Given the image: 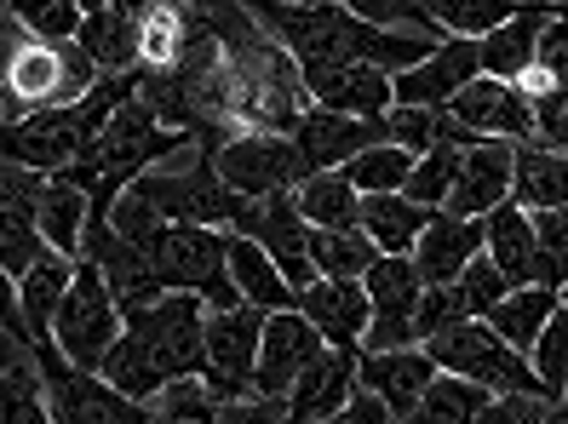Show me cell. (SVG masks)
Wrapping results in <instances>:
<instances>
[{
  "mask_svg": "<svg viewBox=\"0 0 568 424\" xmlns=\"http://www.w3.org/2000/svg\"><path fill=\"white\" fill-rule=\"evenodd\" d=\"M242 7L271 29L293 52L298 70H327V63H379V70L403 75L414 63L437 52L448 35H414V29H379L345 12L339 0H242Z\"/></svg>",
  "mask_w": 568,
  "mask_h": 424,
  "instance_id": "cell-1",
  "label": "cell"
},
{
  "mask_svg": "<svg viewBox=\"0 0 568 424\" xmlns=\"http://www.w3.org/2000/svg\"><path fill=\"white\" fill-rule=\"evenodd\" d=\"M202 316L207 304L195 292H161L155 304L126 310V328L98 373L132 402H150L179 379H202Z\"/></svg>",
  "mask_w": 568,
  "mask_h": 424,
  "instance_id": "cell-2",
  "label": "cell"
},
{
  "mask_svg": "<svg viewBox=\"0 0 568 424\" xmlns=\"http://www.w3.org/2000/svg\"><path fill=\"white\" fill-rule=\"evenodd\" d=\"M190 144H195L190 133L161 126V121L139 104V92H132V97H121V104H115V115L98 126V138L75 155V167L58 173V178H70V184L87 195V218H110V207L121 201L126 184H139L144 173H155L161 161H173V155L190 149Z\"/></svg>",
  "mask_w": 568,
  "mask_h": 424,
  "instance_id": "cell-3",
  "label": "cell"
},
{
  "mask_svg": "<svg viewBox=\"0 0 568 424\" xmlns=\"http://www.w3.org/2000/svg\"><path fill=\"white\" fill-rule=\"evenodd\" d=\"M139 92V70L126 75H98L87 97L63 110H36V115H18V121H0V167H29V173H70L75 155L98 138V126L115 115L121 97Z\"/></svg>",
  "mask_w": 568,
  "mask_h": 424,
  "instance_id": "cell-4",
  "label": "cell"
},
{
  "mask_svg": "<svg viewBox=\"0 0 568 424\" xmlns=\"http://www.w3.org/2000/svg\"><path fill=\"white\" fill-rule=\"evenodd\" d=\"M166 292H195L207 310H230L242 304L236 287H230V258H224V230H207V224H166L155 218L150 230L132 241Z\"/></svg>",
  "mask_w": 568,
  "mask_h": 424,
  "instance_id": "cell-5",
  "label": "cell"
},
{
  "mask_svg": "<svg viewBox=\"0 0 568 424\" xmlns=\"http://www.w3.org/2000/svg\"><path fill=\"white\" fill-rule=\"evenodd\" d=\"M92 81H98V70L75 41L29 35L7 86H0V121H18V115H36V110H63V104H75V97H87Z\"/></svg>",
  "mask_w": 568,
  "mask_h": 424,
  "instance_id": "cell-6",
  "label": "cell"
},
{
  "mask_svg": "<svg viewBox=\"0 0 568 424\" xmlns=\"http://www.w3.org/2000/svg\"><path fill=\"white\" fill-rule=\"evenodd\" d=\"M425 355L437 362L443 373L454 379H471L483 390H494V396H506V390H517V396H546V384L534 379V362L523 350H511L506 339H499L488 321H454V328L430 333L425 339Z\"/></svg>",
  "mask_w": 568,
  "mask_h": 424,
  "instance_id": "cell-7",
  "label": "cell"
},
{
  "mask_svg": "<svg viewBox=\"0 0 568 424\" xmlns=\"http://www.w3.org/2000/svg\"><path fill=\"white\" fill-rule=\"evenodd\" d=\"M121 328H126V316L115 304L104 270H98L92 258H75V281L58 299V316H52V344L63 350V362L98 373V368H104V355L115 350Z\"/></svg>",
  "mask_w": 568,
  "mask_h": 424,
  "instance_id": "cell-8",
  "label": "cell"
},
{
  "mask_svg": "<svg viewBox=\"0 0 568 424\" xmlns=\"http://www.w3.org/2000/svg\"><path fill=\"white\" fill-rule=\"evenodd\" d=\"M139 201L166 218V224H207V230H230L242 213V195L230 189L213 167V155H195V167L179 173H144L139 184H126Z\"/></svg>",
  "mask_w": 568,
  "mask_h": 424,
  "instance_id": "cell-9",
  "label": "cell"
},
{
  "mask_svg": "<svg viewBox=\"0 0 568 424\" xmlns=\"http://www.w3.org/2000/svg\"><path fill=\"white\" fill-rule=\"evenodd\" d=\"M41 384H47V407L58 424H144V402L121 396L104 373H87L75 362H63L58 344H36Z\"/></svg>",
  "mask_w": 568,
  "mask_h": 424,
  "instance_id": "cell-10",
  "label": "cell"
},
{
  "mask_svg": "<svg viewBox=\"0 0 568 424\" xmlns=\"http://www.w3.org/2000/svg\"><path fill=\"white\" fill-rule=\"evenodd\" d=\"M219 178L242 195V201H258V195H293L311 178V161L287 133H236L230 144L213 149Z\"/></svg>",
  "mask_w": 568,
  "mask_h": 424,
  "instance_id": "cell-11",
  "label": "cell"
},
{
  "mask_svg": "<svg viewBox=\"0 0 568 424\" xmlns=\"http://www.w3.org/2000/svg\"><path fill=\"white\" fill-rule=\"evenodd\" d=\"M258 333H264V310H253V304H230V310L202 316V384L213 390V402L253 396Z\"/></svg>",
  "mask_w": 568,
  "mask_h": 424,
  "instance_id": "cell-12",
  "label": "cell"
},
{
  "mask_svg": "<svg viewBox=\"0 0 568 424\" xmlns=\"http://www.w3.org/2000/svg\"><path fill=\"white\" fill-rule=\"evenodd\" d=\"M362 287H367V304H374V321H367V333H362V350H408V344H419L414 310H419L425 281L414 270V258L379 252L374 265H367Z\"/></svg>",
  "mask_w": 568,
  "mask_h": 424,
  "instance_id": "cell-13",
  "label": "cell"
},
{
  "mask_svg": "<svg viewBox=\"0 0 568 424\" xmlns=\"http://www.w3.org/2000/svg\"><path fill=\"white\" fill-rule=\"evenodd\" d=\"M230 230L247 236V241H258L264 252H271L293 292L316 281V265H311V224H305V213H298L293 195H258V201H242V213H236V224H230Z\"/></svg>",
  "mask_w": 568,
  "mask_h": 424,
  "instance_id": "cell-14",
  "label": "cell"
},
{
  "mask_svg": "<svg viewBox=\"0 0 568 424\" xmlns=\"http://www.w3.org/2000/svg\"><path fill=\"white\" fill-rule=\"evenodd\" d=\"M443 110L465 126V133H477V138H506V144H534V138H540L534 104L511 81H494V75H477L471 86H459Z\"/></svg>",
  "mask_w": 568,
  "mask_h": 424,
  "instance_id": "cell-15",
  "label": "cell"
},
{
  "mask_svg": "<svg viewBox=\"0 0 568 424\" xmlns=\"http://www.w3.org/2000/svg\"><path fill=\"white\" fill-rule=\"evenodd\" d=\"M81 258H92V265L104 270V281H110V292H115L121 316L155 304L161 292H166V287L155 281V270H150V258L132 247L110 218H87V230H81Z\"/></svg>",
  "mask_w": 568,
  "mask_h": 424,
  "instance_id": "cell-16",
  "label": "cell"
},
{
  "mask_svg": "<svg viewBox=\"0 0 568 424\" xmlns=\"http://www.w3.org/2000/svg\"><path fill=\"white\" fill-rule=\"evenodd\" d=\"M322 350V333L311 328L298 310H271L264 316V333H258V368H253V396H271L282 402L293 379L311 368V355Z\"/></svg>",
  "mask_w": 568,
  "mask_h": 424,
  "instance_id": "cell-17",
  "label": "cell"
},
{
  "mask_svg": "<svg viewBox=\"0 0 568 424\" xmlns=\"http://www.w3.org/2000/svg\"><path fill=\"white\" fill-rule=\"evenodd\" d=\"M293 310L305 316L322 333V344H333V350H362V333H367V321H374L367 287L362 281H333V276H316L311 287H298Z\"/></svg>",
  "mask_w": 568,
  "mask_h": 424,
  "instance_id": "cell-18",
  "label": "cell"
},
{
  "mask_svg": "<svg viewBox=\"0 0 568 424\" xmlns=\"http://www.w3.org/2000/svg\"><path fill=\"white\" fill-rule=\"evenodd\" d=\"M316 110L333 115H385L396 104V75L379 63H327V70H298Z\"/></svg>",
  "mask_w": 568,
  "mask_h": 424,
  "instance_id": "cell-19",
  "label": "cell"
},
{
  "mask_svg": "<svg viewBox=\"0 0 568 424\" xmlns=\"http://www.w3.org/2000/svg\"><path fill=\"white\" fill-rule=\"evenodd\" d=\"M293 144L305 149L311 173H333V167H345L351 155L374 149V144H390V126H385V115H333V110H311L305 121H298Z\"/></svg>",
  "mask_w": 568,
  "mask_h": 424,
  "instance_id": "cell-20",
  "label": "cell"
},
{
  "mask_svg": "<svg viewBox=\"0 0 568 424\" xmlns=\"http://www.w3.org/2000/svg\"><path fill=\"white\" fill-rule=\"evenodd\" d=\"M483 241H488V224H483V218H459V213L437 207V213L425 218L419 241H414V270H419V281H425V287L459 281V270L483 252Z\"/></svg>",
  "mask_w": 568,
  "mask_h": 424,
  "instance_id": "cell-21",
  "label": "cell"
},
{
  "mask_svg": "<svg viewBox=\"0 0 568 424\" xmlns=\"http://www.w3.org/2000/svg\"><path fill=\"white\" fill-rule=\"evenodd\" d=\"M443 368L425 355V344H408V350H362L356 355V384L374 390V396L390 407V418H408L425 396V384L437 379Z\"/></svg>",
  "mask_w": 568,
  "mask_h": 424,
  "instance_id": "cell-22",
  "label": "cell"
},
{
  "mask_svg": "<svg viewBox=\"0 0 568 424\" xmlns=\"http://www.w3.org/2000/svg\"><path fill=\"white\" fill-rule=\"evenodd\" d=\"M356 355L362 350H333V344H322L316 355H311V368L293 379V390L282 396V407H287V424H322V418H333L345 402H351V390H356Z\"/></svg>",
  "mask_w": 568,
  "mask_h": 424,
  "instance_id": "cell-23",
  "label": "cell"
},
{
  "mask_svg": "<svg viewBox=\"0 0 568 424\" xmlns=\"http://www.w3.org/2000/svg\"><path fill=\"white\" fill-rule=\"evenodd\" d=\"M511 155L517 144L506 138H483L459 155V173H454V189H448V213L459 218H488L499 201H511Z\"/></svg>",
  "mask_w": 568,
  "mask_h": 424,
  "instance_id": "cell-24",
  "label": "cell"
},
{
  "mask_svg": "<svg viewBox=\"0 0 568 424\" xmlns=\"http://www.w3.org/2000/svg\"><path fill=\"white\" fill-rule=\"evenodd\" d=\"M483 75V52L477 41H437V52H430L425 63H414V70H403L390 86H396V104H419V110H443L448 97L459 86H471Z\"/></svg>",
  "mask_w": 568,
  "mask_h": 424,
  "instance_id": "cell-25",
  "label": "cell"
},
{
  "mask_svg": "<svg viewBox=\"0 0 568 424\" xmlns=\"http://www.w3.org/2000/svg\"><path fill=\"white\" fill-rule=\"evenodd\" d=\"M551 7H557V0H551ZM551 7H546V0H528L517 18H506L499 29H488V35L477 41L483 75H494V81H523V75L534 70V52H540V29H546Z\"/></svg>",
  "mask_w": 568,
  "mask_h": 424,
  "instance_id": "cell-26",
  "label": "cell"
},
{
  "mask_svg": "<svg viewBox=\"0 0 568 424\" xmlns=\"http://www.w3.org/2000/svg\"><path fill=\"white\" fill-rule=\"evenodd\" d=\"M224 258H230V287H236V299L253 304V310H293L298 292L287 287V276L276 270V258L264 252L258 241L236 236V230H224Z\"/></svg>",
  "mask_w": 568,
  "mask_h": 424,
  "instance_id": "cell-27",
  "label": "cell"
},
{
  "mask_svg": "<svg viewBox=\"0 0 568 424\" xmlns=\"http://www.w3.org/2000/svg\"><path fill=\"white\" fill-rule=\"evenodd\" d=\"M488 241L483 252L499 265V276H506L511 287H540V247H534V224L517 201H499L488 218Z\"/></svg>",
  "mask_w": 568,
  "mask_h": 424,
  "instance_id": "cell-28",
  "label": "cell"
},
{
  "mask_svg": "<svg viewBox=\"0 0 568 424\" xmlns=\"http://www.w3.org/2000/svg\"><path fill=\"white\" fill-rule=\"evenodd\" d=\"M70 281H75V258L58 247H47L18 276V304H23V321H29V339L36 344H52V316H58V299L70 292Z\"/></svg>",
  "mask_w": 568,
  "mask_h": 424,
  "instance_id": "cell-29",
  "label": "cell"
},
{
  "mask_svg": "<svg viewBox=\"0 0 568 424\" xmlns=\"http://www.w3.org/2000/svg\"><path fill=\"white\" fill-rule=\"evenodd\" d=\"M511 201L523 213L568 207V155L546 144H517L511 155Z\"/></svg>",
  "mask_w": 568,
  "mask_h": 424,
  "instance_id": "cell-30",
  "label": "cell"
},
{
  "mask_svg": "<svg viewBox=\"0 0 568 424\" xmlns=\"http://www.w3.org/2000/svg\"><path fill=\"white\" fill-rule=\"evenodd\" d=\"M430 213L437 207H419V201H408V195H362L356 230L379 252H390V258H414V241H419Z\"/></svg>",
  "mask_w": 568,
  "mask_h": 424,
  "instance_id": "cell-31",
  "label": "cell"
},
{
  "mask_svg": "<svg viewBox=\"0 0 568 424\" xmlns=\"http://www.w3.org/2000/svg\"><path fill=\"white\" fill-rule=\"evenodd\" d=\"M75 46L92 58V70H98V75H126V70H144V58H139V23L121 18L115 7L92 12V18H81V29H75Z\"/></svg>",
  "mask_w": 568,
  "mask_h": 424,
  "instance_id": "cell-32",
  "label": "cell"
},
{
  "mask_svg": "<svg viewBox=\"0 0 568 424\" xmlns=\"http://www.w3.org/2000/svg\"><path fill=\"white\" fill-rule=\"evenodd\" d=\"M557 287H511L506 292V299H499L494 310H488V328L499 333V339H506L511 350H534V339H540L546 333V321L557 316Z\"/></svg>",
  "mask_w": 568,
  "mask_h": 424,
  "instance_id": "cell-33",
  "label": "cell"
},
{
  "mask_svg": "<svg viewBox=\"0 0 568 424\" xmlns=\"http://www.w3.org/2000/svg\"><path fill=\"white\" fill-rule=\"evenodd\" d=\"M298 213H305L311 230H356V213H362V195L356 184L333 167V173H311L305 184L293 189Z\"/></svg>",
  "mask_w": 568,
  "mask_h": 424,
  "instance_id": "cell-34",
  "label": "cell"
},
{
  "mask_svg": "<svg viewBox=\"0 0 568 424\" xmlns=\"http://www.w3.org/2000/svg\"><path fill=\"white\" fill-rule=\"evenodd\" d=\"M494 396V390L471 384V379H454V373H437L425 384V396L408 418H396V424H477L483 402Z\"/></svg>",
  "mask_w": 568,
  "mask_h": 424,
  "instance_id": "cell-35",
  "label": "cell"
},
{
  "mask_svg": "<svg viewBox=\"0 0 568 424\" xmlns=\"http://www.w3.org/2000/svg\"><path fill=\"white\" fill-rule=\"evenodd\" d=\"M528 0H425V18L437 23V35L454 41H483L488 29H499L506 18H517Z\"/></svg>",
  "mask_w": 568,
  "mask_h": 424,
  "instance_id": "cell-36",
  "label": "cell"
},
{
  "mask_svg": "<svg viewBox=\"0 0 568 424\" xmlns=\"http://www.w3.org/2000/svg\"><path fill=\"white\" fill-rule=\"evenodd\" d=\"M41 236H47V247H58V252H70V258H81V230H87V195L70 184V178H47L41 184Z\"/></svg>",
  "mask_w": 568,
  "mask_h": 424,
  "instance_id": "cell-37",
  "label": "cell"
},
{
  "mask_svg": "<svg viewBox=\"0 0 568 424\" xmlns=\"http://www.w3.org/2000/svg\"><path fill=\"white\" fill-rule=\"evenodd\" d=\"M414 149H403V144H374V149H362V155H351L345 161V178L356 184V195H403L408 189V173H414Z\"/></svg>",
  "mask_w": 568,
  "mask_h": 424,
  "instance_id": "cell-38",
  "label": "cell"
},
{
  "mask_svg": "<svg viewBox=\"0 0 568 424\" xmlns=\"http://www.w3.org/2000/svg\"><path fill=\"white\" fill-rule=\"evenodd\" d=\"M374 258H379V247L367 241L362 230H311V265H316V276L362 281Z\"/></svg>",
  "mask_w": 568,
  "mask_h": 424,
  "instance_id": "cell-39",
  "label": "cell"
},
{
  "mask_svg": "<svg viewBox=\"0 0 568 424\" xmlns=\"http://www.w3.org/2000/svg\"><path fill=\"white\" fill-rule=\"evenodd\" d=\"M0 424H58V418H52V407H47L41 362L0 368Z\"/></svg>",
  "mask_w": 568,
  "mask_h": 424,
  "instance_id": "cell-40",
  "label": "cell"
},
{
  "mask_svg": "<svg viewBox=\"0 0 568 424\" xmlns=\"http://www.w3.org/2000/svg\"><path fill=\"white\" fill-rule=\"evenodd\" d=\"M144 424H219V402L202 379H179L144 402Z\"/></svg>",
  "mask_w": 568,
  "mask_h": 424,
  "instance_id": "cell-41",
  "label": "cell"
},
{
  "mask_svg": "<svg viewBox=\"0 0 568 424\" xmlns=\"http://www.w3.org/2000/svg\"><path fill=\"white\" fill-rule=\"evenodd\" d=\"M459 144H430L419 161H414V173H408V201L419 207H443L448 201V189H454V173H459Z\"/></svg>",
  "mask_w": 568,
  "mask_h": 424,
  "instance_id": "cell-42",
  "label": "cell"
},
{
  "mask_svg": "<svg viewBox=\"0 0 568 424\" xmlns=\"http://www.w3.org/2000/svg\"><path fill=\"white\" fill-rule=\"evenodd\" d=\"M7 12L41 41H75V29L87 18L75 0H7Z\"/></svg>",
  "mask_w": 568,
  "mask_h": 424,
  "instance_id": "cell-43",
  "label": "cell"
},
{
  "mask_svg": "<svg viewBox=\"0 0 568 424\" xmlns=\"http://www.w3.org/2000/svg\"><path fill=\"white\" fill-rule=\"evenodd\" d=\"M528 224H534V247H540V287H562L568 281V207L528 213Z\"/></svg>",
  "mask_w": 568,
  "mask_h": 424,
  "instance_id": "cell-44",
  "label": "cell"
},
{
  "mask_svg": "<svg viewBox=\"0 0 568 424\" xmlns=\"http://www.w3.org/2000/svg\"><path fill=\"white\" fill-rule=\"evenodd\" d=\"M528 362H534V379L546 384V396H562V384H568V310H562V304H557V316L546 321V333L534 339Z\"/></svg>",
  "mask_w": 568,
  "mask_h": 424,
  "instance_id": "cell-45",
  "label": "cell"
},
{
  "mask_svg": "<svg viewBox=\"0 0 568 424\" xmlns=\"http://www.w3.org/2000/svg\"><path fill=\"white\" fill-rule=\"evenodd\" d=\"M454 287H459V304H465V316H471V321H488V310L511 292V281L499 276V265H494L488 252H477L471 265L459 270V281H454Z\"/></svg>",
  "mask_w": 568,
  "mask_h": 424,
  "instance_id": "cell-46",
  "label": "cell"
},
{
  "mask_svg": "<svg viewBox=\"0 0 568 424\" xmlns=\"http://www.w3.org/2000/svg\"><path fill=\"white\" fill-rule=\"evenodd\" d=\"M534 70H540L557 92V104H568V0H557L546 29H540V52H534Z\"/></svg>",
  "mask_w": 568,
  "mask_h": 424,
  "instance_id": "cell-47",
  "label": "cell"
},
{
  "mask_svg": "<svg viewBox=\"0 0 568 424\" xmlns=\"http://www.w3.org/2000/svg\"><path fill=\"white\" fill-rule=\"evenodd\" d=\"M345 12L379 29H414V35H437V23L425 18V0H339Z\"/></svg>",
  "mask_w": 568,
  "mask_h": 424,
  "instance_id": "cell-48",
  "label": "cell"
},
{
  "mask_svg": "<svg viewBox=\"0 0 568 424\" xmlns=\"http://www.w3.org/2000/svg\"><path fill=\"white\" fill-rule=\"evenodd\" d=\"M454 321H465L459 287H454V281H448V287H425V292H419V310H414V333H419V344H425L430 333L454 328Z\"/></svg>",
  "mask_w": 568,
  "mask_h": 424,
  "instance_id": "cell-49",
  "label": "cell"
},
{
  "mask_svg": "<svg viewBox=\"0 0 568 424\" xmlns=\"http://www.w3.org/2000/svg\"><path fill=\"white\" fill-rule=\"evenodd\" d=\"M477 424H551V396H517V390H506V396H488Z\"/></svg>",
  "mask_w": 568,
  "mask_h": 424,
  "instance_id": "cell-50",
  "label": "cell"
},
{
  "mask_svg": "<svg viewBox=\"0 0 568 424\" xmlns=\"http://www.w3.org/2000/svg\"><path fill=\"white\" fill-rule=\"evenodd\" d=\"M219 424H287V407L271 396H242V402H219Z\"/></svg>",
  "mask_w": 568,
  "mask_h": 424,
  "instance_id": "cell-51",
  "label": "cell"
},
{
  "mask_svg": "<svg viewBox=\"0 0 568 424\" xmlns=\"http://www.w3.org/2000/svg\"><path fill=\"white\" fill-rule=\"evenodd\" d=\"M322 424H396V418H390V407L374 396V390H362V384H356V390H351V402L333 413V418H322Z\"/></svg>",
  "mask_w": 568,
  "mask_h": 424,
  "instance_id": "cell-52",
  "label": "cell"
},
{
  "mask_svg": "<svg viewBox=\"0 0 568 424\" xmlns=\"http://www.w3.org/2000/svg\"><path fill=\"white\" fill-rule=\"evenodd\" d=\"M0 333L36 344V339H29V321H23V304H18V276L12 270H0Z\"/></svg>",
  "mask_w": 568,
  "mask_h": 424,
  "instance_id": "cell-53",
  "label": "cell"
},
{
  "mask_svg": "<svg viewBox=\"0 0 568 424\" xmlns=\"http://www.w3.org/2000/svg\"><path fill=\"white\" fill-rule=\"evenodd\" d=\"M23 41H29V29L7 12V0H0V86H7V75H12V63H18Z\"/></svg>",
  "mask_w": 568,
  "mask_h": 424,
  "instance_id": "cell-54",
  "label": "cell"
},
{
  "mask_svg": "<svg viewBox=\"0 0 568 424\" xmlns=\"http://www.w3.org/2000/svg\"><path fill=\"white\" fill-rule=\"evenodd\" d=\"M29 178H36V173H29V167H0V213H7L12 201H18V195H23V184Z\"/></svg>",
  "mask_w": 568,
  "mask_h": 424,
  "instance_id": "cell-55",
  "label": "cell"
},
{
  "mask_svg": "<svg viewBox=\"0 0 568 424\" xmlns=\"http://www.w3.org/2000/svg\"><path fill=\"white\" fill-rule=\"evenodd\" d=\"M23 362H36V344H23L12 333H0V368H23Z\"/></svg>",
  "mask_w": 568,
  "mask_h": 424,
  "instance_id": "cell-56",
  "label": "cell"
},
{
  "mask_svg": "<svg viewBox=\"0 0 568 424\" xmlns=\"http://www.w3.org/2000/svg\"><path fill=\"white\" fill-rule=\"evenodd\" d=\"M534 144H546V149H562V155H568V104H562V115H557V121H546V126H540V138H534Z\"/></svg>",
  "mask_w": 568,
  "mask_h": 424,
  "instance_id": "cell-57",
  "label": "cell"
},
{
  "mask_svg": "<svg viewBox=\"0 0 568 424\" xmlns=\"http://www.w3.org/2000/svg\"><path fill=\"white\" fill-rule=\"evenodd\" d=\"M551 424H568V384H562V396H551Z\"/></svg>",
  "mask_w": 568,
  "mask_h": 424,
  "instance_id": "cell-58",
  "label": "cell"
},
{
  "mask_svg": "<svg viewBox=\"0 0 568 424\" xmlns=\"http://www.w3.org/2000/svg\"><path fill=\"white\" fill-rule=\"evenodd\" d=\"M75 7H81V12L92 18V12H104V7H110V0H75Z\"/></svg>",
  "mask_w": 568,
  "mask_h": 424,
  "instance_id": "cell-59",
  "label": "cell"
},
{
  "mask_svg": "<svg viewBox=\"0 0 568 424\" xmlns=\"http://www.w3.org/2000/svg\"><path fill=\"white\" fill-rule=\"evenodd\" d=\"M557 299H562V310H568V281H562V287H557Z\"/></svg>",
  "mask_w": 568,
  "mask_h": 424,
  "instance_id": "cell-60",
  "label": "cell"
}]
</instances>
